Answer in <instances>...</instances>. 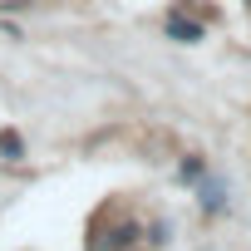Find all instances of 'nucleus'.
<instances>
[{
    "label": "nucleus",
    "mask_w": 251,
    "mask_h": 251,
    "mask_svg": "<svg viewBox=\"0 0 251 251\" xmlns=\"http://www.w3.org/2000/svg\"><path fill=\"white\" fill-rule=\"evenodd\" d=\"M0 153L15 158V153H20V138H15V133H5V138H0Z\"/></svg>",
    "instance_id": "1"
}]
</instances>
